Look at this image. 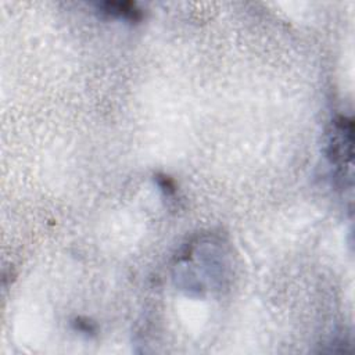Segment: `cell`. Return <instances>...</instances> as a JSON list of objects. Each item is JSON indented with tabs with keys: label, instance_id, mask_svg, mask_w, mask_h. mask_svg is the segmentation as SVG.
Listing matches in <instances>:
<instances>
[{
	"label": "cell",
	"instance_id": "cell-1",
	"mask_svg": "<svg viewBox=\"0 0 355 355\" xmlns=\"http://www.w3.org/2000/svg\"><path fill=\"white\" fill-rule=\"evenodd\" d=\"M352 154V123L345 118L333 122V130L329 141V157L333 162H344L345 157L351 159Z\"/></svg>",
	"mask_w": 355,
	"mask_h": 355
},
{
	"label": "cell",
	"instance_id": "cell-2",
	"mask_svg": "<svg viewBox=\"0 0 355 355\" xmlns=\"http://www.w3.org/2000/svg\"><path fill=\"white\" fill-rule=\"evenodd\" d=\"M101 8L104 10L103 12L108 15L123 18L128 21H139L141 18L140 10H137L133 3H110L108 1V3H104Z\"/></svg>",
	"mask_w": 355,
	"mask_h": 355
}]
</instances>
